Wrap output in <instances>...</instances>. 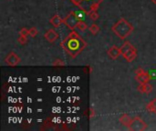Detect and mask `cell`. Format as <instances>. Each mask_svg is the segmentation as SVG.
Listing matches in <instances>:
<instances>
[{
    "label": "cell",
    "mask_w": 156,
    "mask_h": 131,
    "mask_svg": "<svg viewBox=\"0 0 156 131\" xmlns=\"http://www.w3.org/2000/svg\"><path fill=\"white\" fill-rule=\"evenodd\" d=\"M87 46V43L85 42L78 33L72 30L68 37L61 42V47L64 50L71 56L76 57Z\"/></svg>",
    "instance_id": "obj_1"
},
{
    "label": "cell",
    "mask_w": 156,
    "mask_h": 131,
    "mask_svg": "<svg viewBox=\"0 0 156 131\" xmlns=\"http://www.w3.org/2000/svg\"><path fill=\"white\" fill-rule=\"evenodd\" d=\"M111 30L121 39H125L132 33L133 26L125 18H121L117 23L112 26Z\"/></svg>",
    "instance_id": "obj_2"
},
{
    "label": "cell",
    "mask_w": 156,
    "mask_h": 131,
    "mask_svg": "<svg viewBox=\"0 0 156 131\" xmlns=\"http://www.w3.org/2000/svg\"><path fill=\"white\" fill-rule=\"evenodd\" d=\"M79 18L76 16V13L71 11L69 12L66 18L63 19V24H65L70 30H75V28H77V24L79 22Z\"/></svg>",
    "instance_id": "obj_3"
},
{
    "label": "cell",
    "mask_w": 156,
    "mask_h": 131,
    "mask_svg": "<svg viewBox=\"0 0 156 131\" xmlns=\"http://www.w3.org/2000/svg\"><path fill=\"white\" fill-rule=\"evenodd\" d=\"M128 128L132 131H143L147 128V124L140 116H135L132 119Z\"/></svg>",
    "instance_id": "obj_4"
},
{
    "label": "cell",
    "mask_w": 156,
    "mask_h": 131,
    "mask_svg": "<svg viewBox=\"0 0 156 131\" xmlns=\"http://www.w3.org/2000/svg\"><path fill=\"white\" fill-rule=\"evenodd\" d=\"M5 62L10 67H16L20 62V57L15 52H10L9 55L6 57Z\"/></svg>",
    "instance_id": "obj_5"
},
{
    "label": "cell",
    "mask_w": 156,
    "mask_h": 131,
    "mask_svg": "<svg viewBox=\"0 0 156 131\" xmlns=\"http://www.w3.org/2000/svg\"><path fill=\"white\" fill-rule=\"evenodd\" d=\"M108 55H109V56L111 58V59H113V60L117 59V58L121 55L120 48H117L116 46L111 47V48L108 50Z\"/></svg>",
    "instance_id": "obj_6"
},
{
    "label": "cell",
    "mask_w": 156,
    "mask_h": 131,
    "mask_svg": "<svg viewBox=\"0 0 156 131\" xmlns=\"http://www.w3.org/2000/svg\"><path fill=\"white\" fill-rule=\"evenodd\" d=\"M137 89L139 92L143 93V94H149L152 92V86L149 83H145V84H140L137 87Z\"/></svg>",
    "instance_id": "obj_7"
},
{
    "label": "cell",
    "mask_w": 156,
    "mask_h": 131,
    "mask_svg": "<svg viewBox=\"0 0 156 131\" xmlns=\"http://www.w3.org/2000/svg\"><path fill=\"white\" fill-rule=\"evenodd\" d=\"M58 37H59V35L56 33L54 29H49V30H48L45 34V38L50 43H54L57 39H58Z\"/></svg>",
    "instance_id": "obj_8"
},
{
    "label": "cell",
    "mask_w": 156,
    "mask_h": 131,
    "mask_svg": "<svg viewBox=\"0 0 156 131\" xmlns=\"http://www.w3.org/2000/svg\"><path fill=\"white\" fill-rule=\"evenodd\" d=\"M135 78L139 84H145V83H149V81L151 80V76L147 72H143V74L137 75Z\"/></svg>",
    "instance_id": "obj_9"
},
{
    "label": "cell",
    "mask_w": 156,
    "mask_h": 131,
    "mask_svg": "<svg viewBox=\"0 0 156 131\" xmlns=\"http://www.w3.org/2000/svg\"><path fill=\"white\" fill-rule=\"evenodd\" d=\"M122 56L126 59V61L128 62H132L135 59V57L137 56V50L136 48H133L130 51H128L127 53H125L124 55H122Z\"/></svg>",
    "instance_id": "obj_10"
},
{
    "label": "cell",
    "mask_w": 156,
    "mask_h": 131,
    "mask_svg": "<svg viewBox=\"0 0 156 131\" xmlns=\"http://www.w3.org/2000/svg\"><path fill=\"white\" fill-rule=\"evenodd\" d=\"M132 118L129 116V115H127V114H123L121 115V116L120 118V122L121 125L125 126L126 127H129L130 124H131V121H132Z\"/></svg>",
    "instance_id": "obj_11"
},
{
    "label": "cell",
    "mask_w": 156,
    "mask_h": 131,
    "mask_svg": "<svg viewBox=\"0 0 156 131\" xmlns=\"http://www.w3.org/2000/svg\"><path fill=\"white\" fill-rule=\"evenodd\" d=\"M133 48H135L132 45L131 43H129V42H125L123 45L120 48L121 55H124L125 53H127L128 51H130V50H132Z\"/></svg>",
    "instance_id": "obj_12"
},
{
    "label": "cell",
    "mask_w": 156,
    "mask_h": 131,
    "mask_svg": "<svg viewBox=\"0 0 156 131\" xmlns=\"http://www.w3.org/2000/svg\"><path fill=\"white\" fill-rule=\"evenodd\" d=\"M50 23H51L55 27H58V26H60L63 23V19H62L60 16H58V15H55V16L50 19Z\"/></svg>",
    "instance_id": "obj_13"
},
{
    "label": "cell",
    "mask_w": 156,
    "mask_h": 131,
    "mask_svg": "<svg viewBox=\"0 0 156 131\" xmlns=\"http://www.w3.org/2000/svg\"><path fill=\"white\" fill-rule=\"evenodd\" d=\"M146 109L151 113L156 114V97L152 101H151L150 103H148V105L146 106Z\"/></svg>",
    "instance_id": "obj_14"
},
{
    "label": "cell",
    "mask_w": 156,
    "mask_h": 131,
    "mask_svg": "<svg viewBox=\"0 0 156 131\" xmlns=\"http://www.w3.org/2000/svg\"><path fill=\"white\" fill-rule=\"evenodd\" d=\"M88 16L90 17V18L91 19H92V20H97L98 18H99V14L97 13V11H95V10H90L89 12H88Z\"/></svg>",
    "instance_id": "obj_15"
},
{
    "label": "cell",
    "mask_w": 156,
    "mask_h": 131,
    "mask_svg": "<svg viewBox=\"0 0 156 131\" xmlns=\"http://www.w3.org/2000/svg\"><path fill=\"white\" fill-rule=\"evenodd\" d=\"M77 28L79 29V30H80V31H85L88 28V26L86 25V23H85V22L79 20L78 22V24H77Z\"/></svg>",
    "instance_id": "obj_16"
},
{
    "label": "cell",
    "mask_w": 156,
    "mask_h": 131,
    "mask_svg": "<svg viewBox=\"0 0 156 131\" xmlns=\"http://www.w3.org/2000/svg\"><path fill=\"white\" fill-rule=\"evenodd\" d=\"M89 30L91 32V34L96 35V34H98V33H99V31H100V27H99V26H98V25H96V24H92V25L90 26Z\"/></svg>",
    "instance_id": "obj_17"
},
{
    "label": "cell",
    "mask_w": 156,
    "mask_h": 131,
    "mask_svg": "<svg viewBox=\"0 0 156 131\" xmlns=\"http://www.w3.org/2000/svg\"><path fill=\"white\" fill-rule=\"evenodd\" d=\"M29 35V29H27L26 27H23L19 30V36H23V37H27Z\"/></svg>",
    "instance_id": "obj_18"
},
{
    "label": "cell",
    "mask_w": 156,
    "mask_h": 131,
    "mask_svg": "<svg viewBox=\"0 0 156 131\" xmlns=\"http://www.w3.org/2000/svg\"><path fill=\"white\" fill-rule=\"evenodd\" d=\"M38 34V29L36 27H31L29 28V36L31 37H37V35Z\"/></svg>",
    "instance_id": "obj_19"
},
{
    "label": "cell",
    "mask_w": 156,
    "mask_h": 131,
    "mask_svg": "<svg viewBox=\"0 0 156 131\" xmlns=\"http://www.w3.org/2000/svg\"><path fill=\"white\" fill-rule=\"evenodd\" d=\"M52 65L54 66V67H63L64 65H65V63L61 60V59H56L53 63H52Z\"/></svg>",
    "instance_id": "obj_20"
},
{
    "label": "cell",
    "mask_w": 156,
    "mask_h": 131,
    "mask_svg": "<svg viewBox=\"0 0 156 131\" xmlns=\"http://www.w3.org/2000/svg\"><path fill=\"white\" fill-rule=\"evenodd\" d=\"M18 42L20 44V45H25V44L27 42L26 37H23V36H19V37L18 38Z\"/></svg>",
    "instance_id": "obj_21"
},
{
    "label": "cell",
    "mask_w": 156,
    "mask_h": 131,
    "mask_svg": "<svg viewBox=\"0 0 156 131\" xmlns=\"http://www.w3.org/2000/svg\"><path fill=\"white\" fill-rule=\"evenodd\" d=\"M75 6H77V7H81V5H82V3H83V0H70Z\"/></svg>",
    "instance_id": "obj_22"
},
{
    "label": "cell",
    "mask_w": 156,
    "mask_h": 131,
    "mask_svg": "<svg viewBox=\"0 0 156 131\" xmlns=\"http://www.w3.org/2000/svg\"><path fill=\"white\" fill-rule=\"evenodd\" d=\"M143 72H145L143 68H138V69H136V71H135V74H136V76L137 75H141V74H143Z\"/></svg>",
    "instance_id": "obj_23"
},
{
    "label": "cell",
    "mask_w": 156,
    "mask_h": 131,
    "mask_svg": "<svg viewBox=\"0 0 156 131\" xmlns=\"http://www.w3.org/2000/svg\"><path fill=\"white\" fill-rule=\"evenodd\" d=\"M84 1H85V2H91V5L96 3V1H94V0H83V2H84ZM98 4H99V3H98Z\"/></svg>",
    "instance_id": "obj_24"
},
{
    "label": "cell",
    "mask_w": 156,
    "mask_h": 131,
    "mask_svg": "<svg viewBox=\"0 0 156 131\" xmlns=\"http://www.w3.org/2000/svg\"><path fill=\"white\" fill-rule=\"evenodd\" d=\"M93 116H94V111H93V109H92V108H91V115H90V119H91Z\"/></svg>",
    "instance_id": "obj_25"
},
{
    "label": "cell",
    "mask_w": 156,
    "mask_h": 131,
    "mask_svg": "<svg viewBox=\"0 0 156 131\" xmlns=\"http://www.w3.org/2000/svg\"><path fill=\"white\" fill-rule=\"evenodd\" d=\"M152 2L153 4H156V0H152Z\"/></svg>",
    "instance_id": "obj_26"
}]
</instances>
